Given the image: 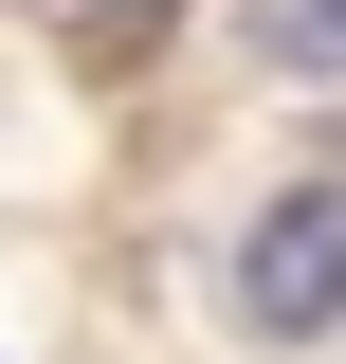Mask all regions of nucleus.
<instances>
[{
  "label": "nucleus",
  "instance_id": "f03ea898",
  "mask_svg": "<svg viewBox=\"0 0 346 364\" xmlns=\"http://www.w3.org/2000/svg\"><path fill=\"white\" fill-rule=\"evenodd\" d=\"M256 55L273 73H346V0H256Z\"/></svg>",
  "mask_w": 346,
  "mask_h": 364
},
{
  "label": "nucleus",
  "instance_id": "f257e3e1",
  "mask_svg": "<svg viewBox=\"0 0 346 364\" xmlns=\"http://www.w3.org/2000/svg\"><path fill=\"white\" fill-rule=\"evenodd\" d=\"M237 328H256V346H328V328H346V200H328V182L237 237Z\"/></svg>",
  "mask_w": 346,
  "mask_h": 364
}]
</instances>
